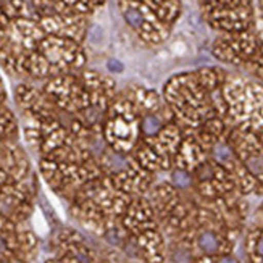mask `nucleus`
<instances>
[{
  "instance_id": "nucleus-3",
  "label": "nucleus",
  "mask_w": 263,
  "mask_h": 263,
  "mask_svg": "<svg viewBox=\"0 0 263 263\" xmlns=\"http://www.w3.org/2000/svg\"><path fill=\"white\" fill-rule=\"evenodd\" d=\"M197 244L200 250L207 255H215L220 252L221 249V241L213 231H202L197 237Z\"/></svg>"
},
{
  "instance_id": "nucleus-2",
  "label": "nucleus",
  "mask_w": 263,
  "mask_h": 263,
  "mask_svg": "<svg viewBox=\"0 0 263 263\" xmlns=\"http://www.w3.org/2000/svg\"><path fill=\"white\" fill-rule=\"evenodd\" d=\"M205 15L212 26L226 32H241L257 26L250 0H207Z\"/></svg>"
},
{
  "instance_id": "nucleus-5",
  "label": "nucleus",
  "mask_w": 263,
  "mask_h": 263,
  "mask_svg": "<svg viewBox=\"0 0 263 263\" xmlns=\"http://www.w3.org/2000/svg\"><path fill=\"white\" fill-rule=\"evenodd\" d=\"M34 223H36L37 231H39L41 234H45V233H47V226H45V223H44V220L41 218V215H39V213L36 215V221H34Z\"/></svg>"
},
{
  "instance_id": "nucleus-1",
  "label": "nucleus",
  "mask_w": 263,
  "mask_h": 263,
  "mask_svg": "<svg viewBox=\"0 0 263 263\" xmlns=\"http://www.w3.org/2000/svg\"><path fill=\"white\" fill-rule=\"evenodd\" d=\"M226 115L237 124V129L263 131V89L244 81L226 84L223 90Z\"/></svg>"
},
{
  "instance_id": "nucleus-4",
  "label": "nucleus",
  "mask_w": 263,
  "mask_h": 263,
  "mask_svg": "<svg viewBox=\"0 0 263 263\" xmlns=\"http://www.w3.org/2000/svg\"><path fill=\"white\" fill-rule=\"evenodd\" d=\"M254 250L260 260H263V233L254 239Z\"/></svg>"
},
{
  "instance_id": "nucleus-6",
  "label": "nucleus",
  "mask_w": 263,
  "mask_h": 263,
  "mask_svg": "<svg viewBox=\"0 0 263 263\" xmlns=\"http://www.w3.org/2000/svg\"><path fill=\"white\" fill-rule=\"evenodd\" d=\"M0 250H4V241L0 239Z\"/></svg>"
}]
</instances>
